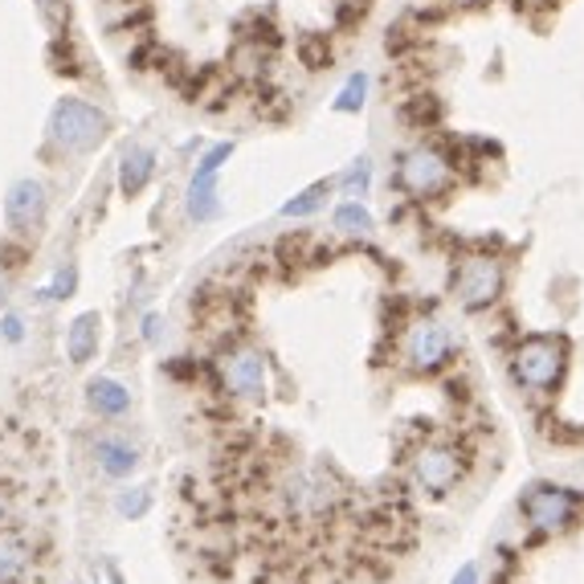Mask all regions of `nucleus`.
I'll return each instance as SVG.
<instances>
[{
  "instance_id": "nucleus-17",
  "label": "nucleus",
  "mask_w": 584,
  "mask_h": 584,
  "mask_svg": "<svg viewBox=\"0 0 584 584\" xmlns=\"http://www.w3.org/2000/svg\"><path fill=\"white\" fill-rule=\"evenodd\" d=\"M30 569V544L13 532H0V584H16Z\"/></svg>"
},
{
  "instance_id": "nucleus-19",
  "label": "nucleus",
  "mask_w": 584,
  "mask_h": 584,
  "mask_svg": "<svg viewBox=\"0 0 584 584\" xmlns=\"http://www.w3.org/2000/svg\"><path fill=\"white\" fill-rule=\"evenodd\" d=\"M152 487H139V482H124L119 491H115V515L127 523L143 519L148 511H152Z\"/></svg>"
},
{
  "instance_id": "nucleus-10",
  "label": "nucleus",
  "mask_w": 584,
  "mask_h": 584,
  "mask_svg": "<svg viewBox=\"0 0 584 584\" xmlns=\"http://www.w3.org/2000/svg\"><path fill=\"white\" fill-rule=\"evenodd\" d=\"M49 213V188L33 176H21L9 185L4 192V221L13 233H37V225L46 221Z\"/></svg>"
},
{
  "instance_id": "nucleus-6",
  "label": "nucleus",
  "mask_w": 584,
  "mask_h": 584,
  "mask_svg": "<svg viewBox=\"0 0 584 584\" xmlns=\"http://www.w3.org/2000/svg\"><path fill=\"white\" fill-rule=\"evenodd\" d=\"M110 131V119L103 110L86 103V98H58L49 110V139L62 148V152L86 155L94 152Z\"/></svg>"
},
{
  "instance_id": "nucleus-14",
  "label": "nucleus",
  "mask_w": 584,
  "mask_h": 584,
  "mask_svg": "<svg viewBox=\"0 0 584 584\" xmlns=\"http://www.w3.org/2000/svg\"><path fill=\"white\" fill-rule=\"evenodd\" d=\"M86 405H91L98 417H124L131 409V388L124 381H115V376H94L91 385H86Z\"/></svg>"
},
{
  "instance_id": "nucleus-16",
  "label": "nucleus",
  "mask_w": 584,
  "mask_h": 584,
  "mask_svg": "<svg viewBox=\"0 0 584 584\" xmlns=\"http://www.w3.org/2000/svg\"><path fill=\"white\" fill-rule=\"evenodd\" d=\"M331 230L339 237H369L376 230V217L369 213V205H360V200H343L336 205V213H331Z\"/></svg>"
},
{
  "instance_id": "nucleus-3",
  "label": "nucleus",
  "mask_w": 584,
  "mask_h": 584,
  "mask_svg": "<svg viewBox=\"0 0 584 584\" xmlns=\"http://www.w3.org/2000/svg\"><path fill=\"white\" fill-rule=\"evenodd\" d=\"M569 355H572L569 336L532 331V336H519L507 348V372L515 388H523L532 397V405H548L556 397V388L564 385Z\"/></svg>"
},
{
  "instance_id": "nucleus-24",
  "label": "nucleus",
  "mask_w": 584,
  "mask_h": 584,
  "mask_svg": "<svg viewBox=\"0 0 584 584\" xmlns=\"http://www.w3.org/2000/svg\"><path fill=\"white\" fill-rule=\"evenodd\" d=\"M372 0H336V30H355L369 16Z\"/></svg>"
},
{
  "instance_id": "nucleus-29",
  "label": "nucleus",
  "mask_w": 584,
  "mask_h": 584,
  "mask_svg": "<svg viewBox=\"0 0 584 584\" xmlns=\"http://www.w3.org/2000/svg\"><path fill=\"white\" fill-rule=\"evenodd\" d=\"M9 303V261L0 258V307Z\"/></svg>"
},
{
  "instance_id": "nucleus-21",
  "label": "nucleus",
  "mask_w": 584,
  "mask_h": 584,
  "mask_svg": "<svg viewBox=\"0 0 584 584\" xmlns=\"http://www.w3.org/2000/svg\"><path fill=\"white\" fill-rule=\"evenodd\" d=\"M336 188H343V197H369L372 188V155H355L348 168L336 176Z\"/></svg>"
},
{
  "instance_id": "nucleus-11",
  "label": "nucleus",
  "mask_w": 584,
  "mask_h": 584,
  "mask_svg": "<svg viewBox=\"0 0 584 584\" xmlns=\"http://www.w3.org/2000/svg\"><path fill=\"white\" fill-rule=\"evenodd\" d=\"M94 466H98L107 478H115V482H127V478L143 466V454H139V446H131L127 437H110V433H103V437L94 442Z\"/></svg>"
},
{
  "instance_id": "nucleus-7",
  "label": "nucleus",
  "mask_w": 584,
  "mask_h": 584,
  "mask_svg": "<svg viewBox=\"0 0 584 584\" xmlns=\"http://www.w3.org/2000/svg\"><path fill=\"white\" fill-rule=\"evenodd\" d=\"M519 515L539 536L569 532L584 515V494L572 487H556V482H536L527 494H519Z\"/></svg>"
},
{
  "instance_id": "nucleus-20",
  "label": "nucleus",
  "mask_w": 584,
  "mask_h": 584,
  "mask_svg": "<svg viewBox=\"0 0 584 584\" xmlns=\"http://www.w3.org/2000/svg\"><path fill=\"white\" fill-rule=\"evenodd\" d=\"M294 54H299V62L307 66V70H327L331 58H336L331 33H303V37L294 42Z\"/></svg>"
},
{
  "instance_id": "nucleus-13",
  "label": "nucleus",
  "mask_w": 584,
  "mask_h": 584,
  "mask_svg": "<svg viewBox=\"0 0 584 584\" xmlns=\"http://www.w3.org/2000/svg\"><path fill=\"white\" fill-rule=\"evenodd\" d=\"M155 176V148L148 143H127L124 152H119V192L127 200L139 197L143 188L152 185Z\"/></svg>"
},
{
  "instance_id": "nucleus-15",
  "label": "nucleus",
  "mask_w": 584,
  "mask_h": 584,
  "mask_svg": "<svg viewBox=\"0 0 584 584\" xmlns=\"http://www.w3.org/2000/svg\"><path fill=\"white\" fill-rule=\"evenodd\" d=\"M400 119L413 127V131H437V127H442V103H437L433 94L417 91L400 103Z\"/></svg>"
},
{
  "instance_id": "nucleus-30",
  "label": "nucleus",
  "mask_w": 584,
  "mask_h": 584,
  "mask_svg": "<svg viewBox=\"0 0 584 584\" xmlns=\"http://www.w3.org/2000/svg\"><path fill=\"white\" fill-rule=\"evenodd\" d=\"M515 4H519V9H552L556 0H515Z\"/></svg>"
},
{
  "instance_id": "nucleus-1",
  "label": "nucleus",
  "mask_w": 584,
  "mask_h": 584,
  "mask_svg": "<svg viewBox=\"0 0 584 584\" xmlns=\"http://www.w3.org/2000/svg\"><path fill=\"white\" fill-rule=\"evenodd\" d=\"M478 442L475 433L462 430H430L409 454V478L421 494L430 499H446L449 491H458L466 475L478 462Z\"/></svg>"
},
{
  "instance_id": "nucleus-26",
  "label": "nucleus",
  "mask_w": 584,
  "mask_h": 584,
  "mask_svg": "<svg viewBox=\"0 0 584 584\" xmlns=\"http://www.w3.org/2000/svg\"><path fill=\"white\" fill-rule=\"evenodd\" d=\"M0 339L4 343H21L25 339V319L16 311H0Z\"/></svg>"
},
{
  "instance_id": "nucleus-8",
  "label": "nucleus",
  "mask_w": 584,
  "mask_h": 584,
  "mask_svg": "<svg viewBox=\"0 0 584 584\" xmlns=\"http://www.w3.org/2000/svg\"><path fill=\"white\" fill-rule=\"evenodd\" d=\"M217 381L221 393L233 400H261L270 388V364L249 343H225L217 355Z\"/></svg>"
},
{
  "instance_id": "nucleus-23",
  "label": "nucleus",
  "mask_w": 584,
  "mask_h": 584,
  "mask_svg": "<svg viewBox=\"0 0 584 584\" xmlns=\"http://www.w3.org/2000/svg\"><path fill=\"white\" fill-rule=\"evenodd\" d=\"M74 291H78V266H58V275H54V282H49L46 291V299H74Z\"/></svg>"
},
{
  "instance_id": "nucleus-32",
  "label": "nucleus",
  "mask_w": 584,
  "mask_h": 584,
  "mask_svg": "<svg viewBox=\"0 0 584 584\" xmlns=\"http://www.w3.org/2000/svg\"><path fill=\"white\" fill-rule=\"evenodd\" d=\"M86 584H103V581H86Z\"/></svg>"
},
{
  "instance_id": "nucleus-18",
  "label": "nucleus",
  "mask_w": 584,
  "mask_h": 584,
  "mask_svg": "<svg viewBox=\"0 0 584 584\" xmlns=\"http://www.w3.org/2000/svg\"><path fill=\"white\" fill-rule=\"evenodd\" d=\"M331 192H336V180H319V185L303 188L299 197H291L287 205H282V217H294V221H303V217H315L327 205V200H331Z\"/></svg>"
},
{
  "instance_id": "nucleus-9",
  "label": "nucleus",
  "mask_w": 584,
  "mask_h": 584,
  "mask_svg": "<svg viewBox=\"0 0 584 584\" xmlns=\"http://www.w3.org/2000/svg\"><path fill=\"white\" fill-rule=\"evenodd\" d=\"M233 155V139L230 143H213L209 152L197 160V168H192V180H188V192H185V209L188 217L205 225V221H217L221 217V197H217V176L225 168V160Z\"/></svg>"
},
{
  "instance_id": "nucleus-5",
  "label": "nucleus",
  "mask_w": 584,
  "mask_h": 584,
  "mask_svg": "<svg viewBox=\"0 0 584 584\" xmlns=\"http://www.w3.org/2000/svg\"><path fill=\"white\" fill-rule=\"evenodd\" d=\"M449 294L462 311H494L507 294V258L494 254L491 242H470L462 246L454 261V278H449Z\"/></svg>"
},
{
  "instance_id": "nucleus-25",
  "label": "nucleus",
  "mask_w": 584,
  "mask_h": 584,
  "mask_svg": "<svg viewBox=\"0 0 584 584\" xmlns=\"http://www.w3.org/2000/svg\"><path fill=\"white\" fill-rule=\"evenodd\" d=\"M139 336H143L148 348H160V343H164V315L148 311V315H143V324H139Z\"/></svg>"
},
{
  "instance_id": "nucleus-28",
  "label": "nucleus",
  "mask_w": 584,
  "mask_h": 584,
  "mask_svg": "<svg viewBox=\"0 0 584 584\" xmlns=\"http://www.w3.org/2000/svg\"><path fill=\"white\" fill-rule=\"evenodd\" d=\"M430 4H437V9L446 13V9H478V4H487V0H430Z\"/></svg>"
},
{
  "instance_id": "nucleus-27",
  "label": "nucleus",
  "mask_w": 584,
  "mask_h": 584,
  "mask_svg": "<svg viewBox=\"0 0 584 584\" xmlns=\"http://www.w3.org/2000/svg\"><path fill=\"white\" fill-rule=\"evenodd\" d=\"M449 584H482V576H478V564H462Z\"/></svg>"
},
{
  "instance_id": "nucleus-22",
  "label": "nucleus",
  "mask_w": 584,
  "mask_h": 584,
  "mask_svg": "<svg viewBox=\"0 0 584 584\" xmlns=\"http://www.w3.org/2000/svg\"><path fill=\"white\" fill-rule=\"evenodd\" d=\"M369 91H372V78L364 74V70H355V74L343 82V91L336 94V110L339 115H355V110H364Z\"/></svg>"
},
{
  "instance_id": "nucleus-2",
  "label": "nucleus",
  "mask_w": 584,
  "mask_h": 584,
  "mask_svg": "<svg viewBox=\"0 0 584 584\" xmlns=\"http://www.w3.org/2000/svg\"><path fill=\"white\" fill-rule=\"evenodd\" d=\"M462 185L458 160L449 152V139H421L397 152L393 164V188L409 205H433V200L449 197Z\"/></svg>"
},
{
  "instance_id": "nucleus-12",
  "label": "nucleus",
  "mask_w": 584,
  "mask_h": 584,
  "mask_svg": "<svg viewBox=\"0 0 584 584\" xmlns=\"http://www.w3.org/2000/svg\"><path fill=\"white\" fill-rule=\"evenodd\" d=\"M98 343H103V315L98 311H82L74 324L66 327V360L82 369V364H91L94 355H98Z\"/></svg>"
},
{
  "instance_id": "nucleus-31",
  "label": "nucleus",
  "mask_w": 584,
  "mask_h": 584,
  "mask_svg": "<svg viewBox=\"0 0 584 584\" xmlns=\"http://www.w3.org/2000/svg\"><path fill=\"white\" fill-rule=\"evenodd\" d=\"M107 581H110V584H127V581H124V572L115 569V564H110V569H107Z\"/></svg>"
},
{
  "instance_id": "nucleus-4",
  "label": "nucleus",
  "mask_w": 584,
  "mask_h": 584,
  "mask_svg": "<svg viewBox=\"0 0 584 584\" xmlns=\"http://www.w3.org/2000/svg\"><path fill=\"white\" fill-rule=\"evenodd\" d=\"M458 336L454 327L433 315V311H417L397 327V364L409 376H446L449 369H458Z\"/></svg>"
}]
</instances>
